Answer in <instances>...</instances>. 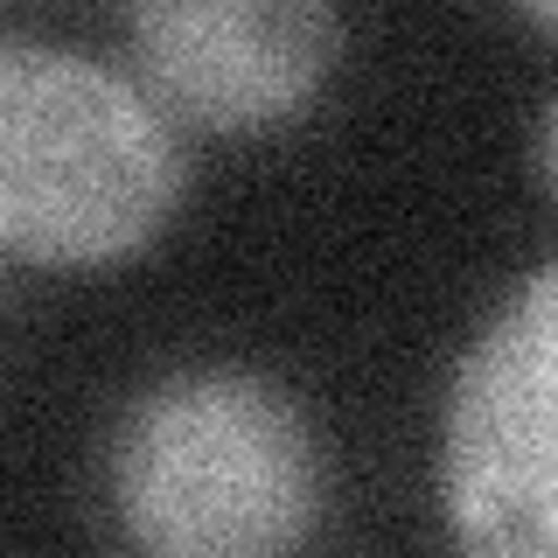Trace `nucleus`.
<instances>
[{
    "label": "nucleus",
    "mask_w": 558,
    "mask_h": 558,
    "mask_svg": "<svg viewBox=\"0 0 558 558\" xmlns=\"http://www.w3.org/2000/svg\"><path fill=\"white\" fill-rule=\"evenodd\" d=\"M510 8H523L537 28H551V35H558V0H510Z\"/></svg>",
    "instance_id": "obj_6"
},
{
    "label": "nucleus",
    "mask_w": 558,
    "mask_h": 558,
    "mask_svg": "<svg viewBox=\"0 0 558 558\" xmlns=\"http://www.w3.org/2000/svg\"><path fill=\"white\" fill-rule=\"evenodd\" d=\"M112 510L126 545L168 558L293 551L322 517V453L272 377L168 371L112 433Z\"/></svg>",
    "instance_id": "obj_2"
},
{
    "label": "nucleus",
    "mask_w": 558,
    "mask_h": 558,
    "mask_svg": "<svg viewBox=\"0 0 558 558\" xmlns=\"http://www.w3.org/2000/svg\"><path fill=\"white\" fill-rule=\"evenodd\" d=\"M189 182L174 119L140 77L8 35L0 49V244L22 266H112L161 238Z\"/></svg>",
    "instance_id": "obj_1"
},
{
    "label": "nucleus",
    "mask_w": 558,
    "mask_h": 558,
    "mask_svg": "<svg viewBox=\"0 0 558 558\" xmlns=\"http://www.w3.org/2000/svg\"><path fill=\"white\" fill-rule=\"evenodd\" d=\"M440 510L468 551L558 558V258L488 314L447 384Z\"/></svg>",
    "instance_id": "obj_3"
},
{
    "label": "nucleus",
    "mask_w": 558,
    "mask_h": 558,
    "mask_svg": "<svg viewBox=\"0 0 558 558\" xmlns=\"http://www.w3.org/2000/svg\"><path fill=\"white\" fill-rule=\"evenodd\" d=\"M147 98L196 133H272L322 98L342 57L336 0H126Z\"/></svg>",
    "instance_id": "obj_4"
},
{
    "label": "nucleus",
    "mask_w": 558,
    "mask_h": 558,
    "mask_svg": "<svg viewBox=\"0 0 558 558\" xmlns=\"http://www.w3.org/2000/svg\"><path fill=\"white\" fill-rule=\"evenodd\" d=\"M537 182H545V196L558 203V98L545 105V119H537Z\"/></svg>",
    "instance_id": "obj_5"
}]
</instances>
